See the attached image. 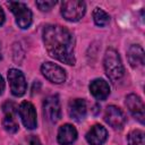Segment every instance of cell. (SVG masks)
<instances>
[{"label":"cell","mask_w":145,"mask_h":145,"mask_svg":"<svg viewBox=\"0 0 145 145\" xmlns=\"http://www.w3.org/2000/svg\"><path fill=\"white\" fill-rule=\"evenodd\" d=\"M42 37L44 46L52 58L70 66L75 65L74 36L67 28L60 25H46L43 28Z\"/></svg>","instance_id":"cell-1"},{"label":"cell","mask_w":145,"mask_h":145,"mask_svg":"<svg viewBox=\"0 0 145 145\" xmlns=\"http://www.w3.org/2000/svg\"><path fill=\"white\" fill-rule=\"evenodd\" d=\"M103 67L105 70L106 76L113 83H117L123 77L125 68L119 56V52L114 49H108L104 54L103 59Z\"/></svg>","instance_id":"cell-2"},{"label":"cell","mask_w":145,"mask_h":145,"mask_svg":"<svg viewBox=\"0 0 145 145\" xmlns=\"http://www.w3.org/2000/svg\"><path fill=\"white\" fill-rule=\"evenodd\" d=\"M86 6L80 0H67L61 3V15L68 22H78L85 15Z\"/></svg>","instance_id":"cell-3"},{"label":"cell","mask_w":145,"mask_h":145,"mask_svg":"<svg viewBox=\"0 0 145 145\" xmlns=\"http://www.w3.org/2000/svg\"><path fill=\"white\" fill-rule=\"evenodd\" d=\"M7 5L9 6L11 12L14 14L18 27H20L22 29L28 28L32 24V18H33L31 9L25 3L18 1H9L7 2Z\"/></svg>","instance_id":"cell-4"},{"label":"cell","mask_w":145,"mask_h":145,"mask_svg":"<svg viewBox=\"0 0 145 145\" xmlns=\"http://www.w3.org/2000/svg\"><path fill=\"white\" fill-rule=\"evenodd\" d=\"M18 113H19L22 122L26 127V129L33 130L36 128V126H37L36 110H35V106L31 102L23 101L18 106Z\"/></svg>","instance_id":"cell-5"},{"label":"cell","mask_w":145,"mask_h":145,"mask_svg":"<svg viewBox=\"0 0 145 145\" xmlns=\"http://www.w3.org/2000/svg\"><path fill=\"white\" fill-rule=\"evenodd\" d=\"M8 80H9L10 91H11L12 95L22 96L25 94L27 84H26L25 76L20 70L16 69V68L9 69L8 70Z\"/></svg>","instance_id":"cell-6"},{"label":"cell","mask_w":145,"mask_h":145,"mask_svg":"<svg viewBox=\"0 0 145 145\" xmlns=\"http://www.w3.org/2000/svg\"><path fill=\"white\" fill-rule=\"evenodd\" d=\"M41 72L42 75L54 84H61L66 80V71L63 68H61L59 65L53 62H43L41 66Z\"/></svg>","instance_id":"cell-7"},{"label":"cell","mask_w":145,"mask_h":145,"mask_svg":"<svg viewBox=\"0 0 145 145\" xmlns=\"http://www.w3.org/2000/svg\"><path fill=\"white\" fill-rule=\"evenodd\" d=\"M104 121L111 126L113 129L120 130L123 128L125 123H126V116L122 112L121 109H119L116 105H109L105 108L104 111Z\"/></svg>","instance_id":"cell-8"},{"label":"cell","mask_w":145,"mask_h":145,"mask_svg":"<svg viewBox=\"0 0 145 145\" xmlns=\"http://www.w3.org/2000/svg\"><path fill=\"white\" fill-rule=\"evenodd\" d=\"M43 111L46 119L51 122H57L61 118V106L58 95H50L43 102Z\"/></svg>","instance_id":"cell-9"},{"label":"cell","mask_w":145,"mask_h":145,"mask_svg":"<svg viewBox=\"0 0 145 145\" xmlns=\"http://www.w3.org/2000/svg\"><path fill=\"white\" fill-rule=\"evenodd\" d=\"M125 104L127 106V109L129 110V112L131 113V116L137 119L140 123H144V118H145V106H144V102L143 100L136 95V94H129L126 96V101Z\"/></svg>","instance_id":"cell-10"},{"label":"cell","mask_w":145,"mask_h":145,"mask_svg":"<svg viewBox=\"0 0 145 145\" xmlns=\"http://www.w3.org/2000/svg\"><path fill=\"white\" fill-rule=\"evenodd\" d=\"M87 106L83 99H74L68 104V114L75 121H82L86 117Z\"/></svg>","instance_id":"cell-11"},{"label":"cell","mask_w":145,"mask_h":145,"mask_svg":"<svg viewBox=\"0 0 145 145\" xmlns=\"http://www.w3.org/2000/svg\"><path fill=\"white\" fill-rule=\"evenodd\" d=\"M89 145H102L108 138V131L102 125H94L85 136Z\"/></svg>","instance_id":"cell-12"},{"label":"cell","mask_w":145,"mask_h":145,"mask_svg":"<svg viewBox=\"0 0 145 145\" xmlns=\"http://www.w3.org/2000/svg\"><path fill=\"white\" fill-rule=\"evenodd\" d=\"M89 92H91V94L96 100L103 101L110 94V86H109V84L104 79L96 78V79L91 82V84H89Z\"/></svg>","instance_id":"cell-13"},{"label":"cell","mask_w":145,"mask_h":145,"mask_svg":"<svg viewBox=\"0 0 145 145\" xmlns=\"http://www.w3.org/2000/svg\"><path fill=\"white\" fill-rule=\"evenodd\" d=\"M58 143L60 145H70L77 139V130L76 128L70 123L62 125L58 130L57 136Z\"/></svg>","instance_id":"cell-14"},{"label":"cell","mask_w":145,"mask_h":145,"mask_svg":"<svg viewBox=\"0 0 145 145\" xmlns=\"http://www.w3.org/2000/svg\"><path fill=\"white\" fill-rule=\"evenodd\" d=\"M127 57H128V61L133 68H138V67L144 66L145 54H144V50L140 45H138V44L130 45V48L127 51Z\"/></svg>","instance_id":"cell-15"},{"label":"cell","mask_w":145,"mask_h":145,"mask_svg":"<svg viewBox=\"0 0 145 145\" xmlns=\"http://www.w3.org/2000/svg\"><path fill=\"white\" fill-rule=\"evenodd\" d=\"M2 127L3 129L9 134H15L18 131V123L16 120V114L5 113V117L2 119Z\"/></svg>","instance_id":"cell-16"},{"label":"cell","mask_w":145,"mask_h":145,"mask_svg":"<svg viewBox=\"0 0 145 145\" xmlns=\"http://www.w3.org/2000/svg\"><path fill=\"white\" fill-rule=\"evenodd\" d=\"M93 19L95 25L100 26V27H104L110 23V16L108 12H105L103 9L96 7L93 10Z\"/></svg>","instance_id":"cell-17"},{"label":"cell","mask_w":145,"mask_h":145,"mask_svg":"<svg viewBox=\"0 0 145 145\" xmlns=\"http://www.w3.org/2000/svg\"><path fill=\"white\" fill-rule=\"evenodd\" d=\"M144 133L140 129H134L128 134V145H144Z\"/></svg>","instance_id":"cell-18"},{"label":"cell","mask_w":145,"mask_h":145,"mask_svg":"<svg viewBox=\"0 0 145 145\" xmlns=\"http://www.w3.org/2000/svg\"><path fill=\"white\" fill-rule=\"evenodd\" d=\"M57 5V1L53 0H45V1H36V6L41 11H50L54 6Z\"/></svg>","instance_id":"cell-19"},{"label":"cell","mask_w":145,"mask_h":145,"mask_svg":"<svg viewBox=\"0 0 145 145\" xmlns=\"http://www.w3.org/2000/svg\"><path fill=\"white\" fill-rule=\"evenodd\" d=\"M29 145H42V143H41V140H40V138L37 136L32 135L29 137Z\"/></svg>","instance_id":"cell-20"},{"label":"cell","mask_w":145,"mask_h":145,"mask_svg":"<svg viewBox=\"0 0 145 145\" xmlns=\"http://www.w3.org/2000/svg\"><path fill=\"white\" fill-rule=\"evenodd\" d=\"M5 19H6V16H5V12H3V10H2V8H1V6H0V26L3 25Z\"/></svg>","instance_id":"cell-21"},{"label":"cell","mask_w":145,"mask_h":145,"mask_svg":"<svg viewBox=\"0 0 145 145\" xmlns=\"http://www.w3.org/2000/svg\"><path fill=\"white\" fill-rule=\"evenodd\" d=\"M3 91H5V80H3L2 76L0 75V95L3 93Z\"/></svg>","instance_id":"cell-22"},{"label":"cell","mask_w":145,"mask_h":145,"mask_svg":"<svg viewBox=\"0 0 145 145\" xmlns=\"http://www.w3.org/2000/svg\"><path fill=\"white\" fill-rule=\"evenodd\" d=\"M1 58H2V56H1V48H0V60H1Z\"/></svg>","instance_id":"cell-23"}]
</instances>
